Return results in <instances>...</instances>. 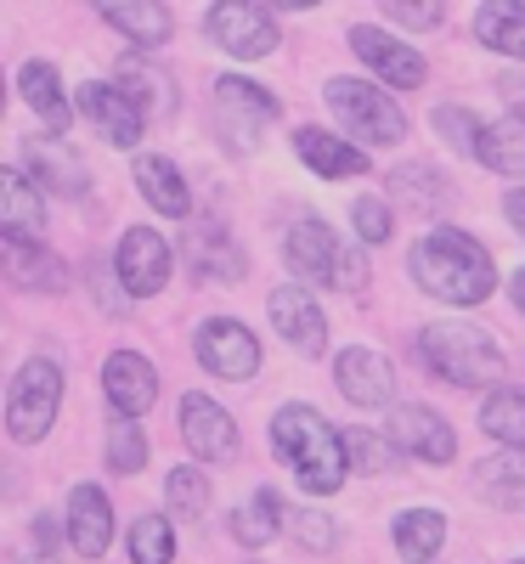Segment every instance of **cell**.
I'll use <instances>...</instances> for the list:
<instances>
[{"instance_id": "cell-25", "label": "cell", "mask_w": 525, "mask_h": 564, "mask_svg": "<svg viewBox=\"0 0 525 564\" xmlns=\"http://www.w3.org/2000/svg\"><path fill=\"white\" fill-rule=\"evenodd\" d=\"M136 186L148 193V204H153L159 215H175V220H181L186 209H193L181 170H175L170 159H159V153H141V159H136Z\"/></svg>"}, {"instance_id": "cell-23", "label": "cell", "mask_w": 525, "mask_h": 564, "mask_svg": "<svg viewBox=\"0 0 525 564\" xmlns=\"http://www.w3.org/2000/svg\"><path fill=\"white\" fill-rule=\"evenodd\" d=\"M474 486H481L486 502L525 513V452H497L486 463H474Z\"/></svg>"}, {"instance_id": "cell-44", "label": "cell", "mask_w": 525, "mask_h": 564, "mask_svg": "<svg viewBox=\"0 0 525 564\" xmlns=\"http://www.w3.org/2000/svg\"><path fill=\"white\" fill-rule=\"evenodd\" d=\"M503 215H508V226H514L519 238H525V186H514V193L503 198Z\"/></svg>"}, {"instance_id": "cell-9", "label": "cell", "mask_w": 525, "mask_h": 564, "mask_svg": "<svg viewBox=\"0 0 525 564\" xmlns=\"http://www.w3.org/2000/svg\"><path fill=\"white\" fill-rule=\"evenodd\" d=\"M199 361L215 372V379H255V367H260V345H255V334L244 322H226V316H215V322H204L199 327Z\"/></svg>"}, {"instance_id": "cell-32", "label": "cell", "mask_w": 525, "mask_h": 564, "mask_svg": "<svg viewBox=\"0 0 525 564\" xmlns=\"http://www.w3.org/2000/svg\"><path fill=\"white\" fill-rule=\"evenodd\" d=\"M481 430L514 452H525V390H492L481 406Z\"/></svg>"}, {"instance_id": "cell-7", "label": "cell", "mask_w": 525, "mask_h": 564, "mask_svg": "<svg viewBox=\"0 0 525 564\" xmlns=\"http://www.w3.org/2000/svg\"><path fill=\"white\" fill-rule=\"evenodd\" d=\"M204 29H210V40L221 45V52L244 57V63L277 52V18L266 7H249V0H226V7H215L204 18Z\"/></svg>"}, {"instance_id": "cell-21", "label": "cell", "mask_w": 525, "mask_h": 564, "mask_svg": "<svg viewBox=\"0 0 525 564\" xmlns=\"http://www.w3.org/2000/svg\"><path fill=\"white\" fill-rule=\"evenodd\" d=\"M0 226H7V238H34L45 226V198L23 170H0Z\"/></svg>"}, {"instance_id": "cell-8", "label": "cell", "mask_w": 525, "mask_h": 564, "mask_svg": "<svg viewBox=\"0 0 525 564\" xmlns=\"http://www.w3.org/2000/svg\"><path fill=\"white\" fill-rule=\"evenodd\" d=\"M114 271L125 282L130 300H153L164 282H170V243L148 226H130L119 238V254H114Z\"/></svg>"}, {"instance_id": "cell-39", "label": "cell", "mask_w": 525, "mask_h": 564, "mask_svg": "<svg viewBox=\"0 0 525 564\" xmlns=\"http://www.w3.org/2000/svg\"><path fill=\"white\" fill-rule=\"evenodd\" d=\"M396 193L401 198H418V204H441L447 186H441V175L429 170V164H401L396 170Z\"/></svg>"}, {"instance_id": "cell-24", "label": "cell", "mask_w": 525, "mask_h": 564, "mask_svg": "<svg viewBox=\"0 0 525 564\" xmlns=\"http://www.w3.org/2000/svg\"><path fill=\"white\" fill-rule=\"evenodd\" d=\"M23 159H29V170L52 186V193H63V198H79L85 193V164L63 148L57 135H45V141H29L23 148Z\"/></svg>"}, {"instance_id": "cell-41", "label": "cell", "mask_w": 525, "mask_h": 564, "mask_svg": "<svg viewBox=\"0 0 525 564\" xmlns=\"http://www.w3.org/2000/svg\"><path fill=\"white\" fill-rule=\"evenodd\" d=\"M289 525H294V536H300L306 547H333V536H340V525H333L328 513H317V508L289 513Z\"/></svg>"}, {"instance_id": "cell-36", "label": "cell", "mask_w": 525, "mask_h": 564, "mask_svg": "<svg viewBox=\"0 0 525 564\" xmlns=\"http://www.w3.org/2000/svg\"><path fill=\"white\" fill-rule=\"evenodd\" d=\"M345 457H351V468H362V475H390V468L401 463L390 452V441L373 435V430H345Z\"/></svg>"}, {"instance_id": "cell-11", "label": "cell", "mask_w": 525, "mask_h": 564, "mask_svg": "<svg viewBox=\"0 0 525 564\" xmlns=\"http://www.w3.org/2000/svg\"><path fill=\"white\" fill-rule=\"evenodd\" d=\"M181 441H186V452H199L204 463H226L237 452V423L210 395H181Z\"/></svg>"}, {"instance_id": "cell-27", "label": "cell", "mask_w": 525, "mask_h": 564, "mask_svg": "<svg viewBox=\"0 0 525 564\" xmlns=\"http://www.w3.org/2000/svg\"><path fill=\"white\" fill-rule=\"evenodd\" d=\"M18 90H23V102L52 124V135H63L68 130V102H63V79H57V68L52 63H23V74H18Z\"/></svg>"}, {"instance_id": "cell-4", "label": "cell", "mask_w": 525, "mask_h": 564, "mask_svg": "<svg viewBox=\"0 0 525 564\" xmlns=\"http://www.w3.org/2000/svg\"><path fill=\"white\" fill-rule=\"evenodd\" d=\"M57 406H63V372H57V361H45V356L23 361L12 390H7V430H12V441H23V446L45 441Z\"/></svg>"}, {"instance_id": "cell-1", "label": "cell", "mask_w": 525, "mask_h": 564, "mask_svg": "<svg viewBox=\"0 0 525 564\" xmlns=\"http://www.w3.org/2000/svg\"><path fill=\"white\" fill-rule=\"evenodd\" d=\"M413 276L424 294H436L447 305H481L497 289L492 254L458 226H441V231H429V238L413 243Z\"/></svg>"}, {"instance_id": "cell-40", "label": "cell", "mask_w": 525, "mask_h": 564, "mask_svg": "<svg viewBox=\"0 0 525 564\" xmlns=\"http://www.w3.org/2000/svg\"><path fill=\"white\" fill-rule=\"evenodd\" d=\"M351 220H356V238L362 243H385L390 238V209L378 204V198H356L351 204Z\"/></svg>"}, {"instance_id": "cell-19", "label": "cell", "mask_w": 525, "mask_h": 564, "mask_svg": "<svg viewBox=\"0 0 525 564\" xmlns=\"http://www.w3.org/2000/svg\"><path fill=\"white\" fill-rule=\"evenodd\" d=\"M294 153H300L322 181H351V175H362V170H367V153H362V148H351V141L328 135V130H317V124L294 130Z\"/></svg>"}, {"instance_id": "cell-13", "label": "cell", "mask_w": 525, "mask_h": 564, "mask_svg": "<svg viewBox=\"0 0 525 564\" xmlns=\"http://www.w3.org/2000/svg\"><path fill=\"white\" fill-rule=\"evenodd\" d=\"M390 441L424 463H447L458 452V435H452V423L436 412V406H396L390 412Z\"/></svg>"}, {"instance_id": "cell-18", "label": "cell", "mask_w": 525, "mask_h": 564, "mask_svg": "<svg viewBox=\"0 0 525 564\" xmlns=\"http://www.w3.org/2000/svg\"><path fill=\"white\" fill-rule=\"evenodd\" d=\"M68 542L85 553V558H103L108 542H114V508L97 486H74L68 497Z\"/></svg>"}, {"instance_id": "cell-22", "label": "cell", "mask_w": 525, "mask_h": 564, "mask_svg": "<svg viewBox=\"0 0 525 564\" xmlns=\"http://www.w3.org/2000/svg\"><path fill=\"white\" fill-rule=\"evenodd\" d=\"M103 18L125 34V40H136V45H164L170 34H175V18L159 7V0H108L103 7Z\"/></svg>"}, {"instance_id": "cell-35", "label": "cell", "mask_w": 525, "mask_h": 564, "mask_svg": "<svg viewBox=\"0 0 525 564\" xmlns=\"http://www.w3.org/2000/svg\"><path fill=\"white\" fill-rule=\"evenodd\" d=\"M108 468L114 475H141V468H148V435L136 430V417L108 423Z\"/></svg>"}, {"instance_id": "cell-34", "label": "cell", "mask_w": 525, "mask_h": 564, "mask_svg": "<svg viewBox=\"0 0 525 564\" xmlns=\"http://www.w3.org/2000/svg\"><path fill=\"white\" fill-rule=\"evenodd\" d=\"M175 558V536L164 513H141L130 525V564H170Z\"/></svg>"}, {"instance_id": "cell-2", "label": "cell", "mask_w": 525, "mask_h": 564, "mask_svg": "<svg viewBox=\"0 0 525 564\" xmlns=\"http://www.w3.org/2000/svg\"><path fill=\"white\" fill-rule=\"evenodd\" d=\"M271 446H277L282 463L294 468V480L311 497H333V491L345 486V468H351L345 435H333L311 406H282L271 417Z\"/></svg>"}, {"instance_id": "cell-42", "label": "cell", "mask_w": 525, "mask_h": 564, "mask_svg": "<svg viewBox=\"0 0 525 564\" xmlns=\"http://www.w3.org/2000/svg\"><path fill=\"white\" fill-rule=\"evenodd\" d=\"M385 18L401 23V29H436L447 12H441V7H407V0H385Z\"/></svg>"}, {"instance_id": "cell-29", "label": "cell", "mask_w": 525, "mask_h": 564, "mask_svg": "<svg viewBox=\"0 0 525 564\" xmlns=\"http://www.w3.org/2000/svg\"><path fill=\"white\" fill-rule=\"evenodd\" d=\"M481 159L486 170H497V175H508V181H525V119H497V124H486V135H481Z\"/></svg>"}, {"instance_id": "cell-3", "label": "cell", "mask_w": 525, "mask_h": 564, "mask_svg": "<svg viewBox=\"0 0 525 564\" xmlns=\"http://www.w3.org/2000/svg\"><path fill=\"white\" fill-rule=\"evenodd\" d=\"M418 356L441 372L447 384L458 390H486L503 379V350L492 334H481L474 322H429L418 334Z\"/></svg>"}, {"instance_id": "cell-20", "label": "cell", "mask_w": 525, "mask_h": 564, "mask_svg": "<svg viewBox=\"0 0 525 564\" xmlns=\"http://www.w3.org/2000/svg\"><path fill=\"white\" fill-rule=\"evenodd\" d=\"M7 271H12L18 289H29V294H63L68 289L63 260L45 243H34V238H7Z\"/></svg>"}, {"instance_id": "cell-30", "label": "cell", "mask_w": 525, "mask_h": 564, "mask_svg": "<svg viewBox=\"0 0 525 564\" xmlns=\"http://www.w3.org/2000/svg\"><path fill=\"white\" fill-rule=\"evenodd\" d=\"M277 525H282V502H277V491H255L244 508H232V513H226V531L244 542V547H266Z\"/></svg>"}, {"instance_id": "cell-5", "label": "cell", "mask_w": 525, "mask_h": 564, "mask_svg": "<svg viewBox=\"0 0 525 564\" xmlns=\"http://www.w3.org/2000/svg\"><path fill=\"white\" fill-rule=\"evenodd\" d=\"M328 108L340 113L345 130L373 141V148H396V141L407 135V113L385 97V90H373L362 79H328Z\"/></svg>"}, {"instance_id": "cell-33", "label": "cell", "mask_w": 525, "mask_h": 564, "mask_svg": "<svg viewBox=\"0 0 525 564\" xmlns=\"http://www.w3.org/2000/svg\"><path fill=\"white\" fill-rule=\"evenodd\" d=\"M186 260H193L199 271H210V276H244V260H237V249L226 243L221 226H199L193 243H186Z\"/></svg>"}, {"instance_id": "cell-10", "label": "cell", "mask_w": 525, "mask_h": 564, "mask_svg": "<svg viewBox=\"0 0 525 564\" xmlns=\"http://www.w3.org/2000/svg\"><path fill=\"white\" fill-rule=\"evenodd\" d=\"M79 113L97 124V135L114 141V148H136L141 124H148V113H141L119 85H103V79H85L79 85Z\"/></svg>"}, {"instance_id": "cell-12", "label": "cell", "mask_w": 525, "mask_h": 564, "mask_svg": "<svg viewBox=\"0 0 525 564\" xmlns=\"http://www.w3.org/2000/svg\"><path fill=\"white\" fill-rule=\"evenodd\" d=\"M103 390L114 401L119 417H141L153 401H159V372L148 356H136V350H114L108 367H103Z\"/></svg>"}, {"instance_id": "cell-15", "label": "cell", "mask_w": 525, "mask_h": 564, "mask_svg": "<svg viewBox=\"0 0 525 564\" xmlns=\"http://www.w3.org/2000/svg\"><path fill=\"white\" fill-rule=\"evenodd\" d=\"M351 52L367 63V68H378L396 90H413V85H424V57L413 52V45H401V40H390L385 29H367V23H356L351 29Z\"/></svg>"}, {"instance_id": "cell-28", "label": "cell", "mask_w": 525, "mask_h": 564, "mask_svg": "<svg viewBox=\"0 0 525 564\" xmlns=\"http://www.w3.org/2000/svg\"><path fill=\"white\" fill-rule=\"evenodd\" d=\"M474 34H481V45H492V52H503V57H525V7L492 0V7L474 12Z\"/></svg>"}, {"instance_id": "cell-38", "label": "cell", "mask_w": 525, "mask_h": 564, "mask_svg": "<svg viewBox=\"0 0 525 564\" xmlns=\"http://www.w3.org/2000/svg\"><path fill=\"white\" fill-rule=\"evenodd\" d=\"M170 508H181L186 520L210 508V480L199 475V468H175V475H170Z\"/></svg>"}, {"instance_id": "cell-46", "label": "cell", "mask_w": 525, "mask_h": 564, "mask_svg": "<svg viewBox=\"0 0 525 564\" xmlns=\"http://www.w3.org/2000/svg\"><path fill=\"white\" fill-rule=\"evenodd\" d=\"M514 564H525V558H514Z\"/></svg>"}, {"instance_id": "cell-26", "label": "cell", "mask_w": 525, "mask_h": 564, "mask_svg": "<svg viewBox=\"0 0 525 564\" xmlns=\"http://www.w3.org/2000/svg\"><path fill=\"white\" fill-rule=\"evenodd\" d=\"M119 90L141 108V113H153V119H164L170 108H175V97H170V74H159L148 57H119Z\"/></svg>"}, {"instance_id": "cell-31", "label": "cell", "mask_w": 525, "mask_h": 564, "mask_svg": "<svg viewBox=\"0 0 525 564\" xmlns=\"http://www.w3.org/2000/svg\"><path fill=\"white\" fill-rule=\"evenodd\" d=\"M441 542H447V520H441V513L413 508V513H401V520H396V547H401V558H407V564L436 558V553H441Z\"/></svg>"}, {"instance_id": "cell-16", "label": "cell", "mask_w": 525, "mask_h": 564, "mask_svg": "<svg viewBox=\"0 0 525 564\" xmlns=\"http://www.w3.org/2000/svg\"><path fill=\"white\" fill-rule=\"evenodd\" d=\"M266 311H271V327H277V334L289 339L300 356H322L328 322H322V311H317V300H311L306 289H277V294L266 300Z\"/></svg>"}, {"instance_id": "cell-37", "label": "cell", "mask_w": 525, "mask_h": 564, "mask_svg": "<svg viewBox=\"0 0 525 564\" xmlns=\"http://www.w3.org/2000/svg\"><path fill=\"white\" fill-rule=\"evenodd\" d=\"M436 130L452 141L458 153H481V135H486V124L474 119L469 108H436Z\"/></svg>"}, {"instance_id": "cell-14", "label": "cell", "mask_w": 525, "mask_h": 564, "mask_svg": "<svg viewBox=\"0 0 525 564\" xmlns=\"http://www.w3.org/2000/svg\"><path fill=\"white\" fill-rule=\"evenodd\" d=\"M333 379H340V390H345L351 406H390V395H396L390 361L378 356V350H362V345H351L340 361H333Z\"/></svg>"}, {"instance_id": "cell-17", "label": "cell", "mask_w": 525, "mask_h": 564, "mask_svg": "<svg viewBox=\"0 0 525 564\" xmlns=\"http://www.w3.org/2000/svg\"><path fill=\"white\" fill-rule=\"evenodd\" d=\"M282 260L300 282H333L340 276V249H333V231L322 220H294L289 226V243H282Z\"/></svg>"}, {"instance_id": "cell-6", "label": "cell", "mask_w": 525, "mask_h": 564, "mask_svg": "<svg viewBox=\"0 0 525 564\" xmlns=\"http://www.w3.org/2000/svg\"><path fill=\"white\" fill-rule=\"evenodd\" d=\"M215 113H221V141L232 153H255L260 130L282 113V102L271 90H260L255 79H221L215 85Z\"/></svg>"}, {"instance_id": "cell-43", "label": "cell", "mask_w": 525, "mask_h": 564, "mask_svg": "<svg viewBox=\"0 0 525 564\" xmlns=\"http://www.w3.org/2000/svg\"><path fill=\"white\" fill-rule=\"evenodd\" d=\"M333 282H340L345 294H362V289H367V260H362V254H345V260H340V276H333Z\"/></svg>"}, {"instance_id": "cell-45", "label": "cell", "mask_w": 525, "mask_h": 564, "mask_svg": "<svg viewBox=\"0 0 525 564\" xmlns=\"http://www.w3.org/2000/svg\"><path fill=\"white\" fill-rule=\"evenodd\" d=\"M514 305H519V316H525V265L514 271Z\"/></svg>"}]
</instances>
